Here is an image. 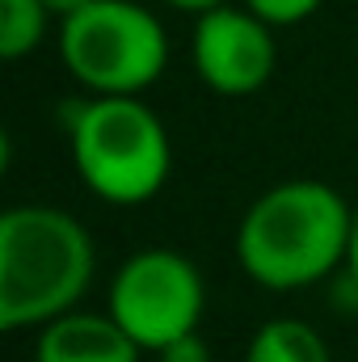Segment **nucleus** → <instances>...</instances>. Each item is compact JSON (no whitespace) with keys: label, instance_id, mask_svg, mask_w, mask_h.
<instances>
[{"label":"nucleus","instance_id":"9b49d317","mask_svg":"<svg viewBox=\"0 0 358 362\" xmlns=\"http://www.w3.org/2000/svg\"><path fill=\"white\" fill-rule=\"evenodd\" d=\"M156 358L161 362H211V346L202 341V333H185L178 341H169Z\"/></svg>","mask_w":358,"mask_h":362},{"label":"nucleus","instance_id":"423d86ee","mask_svg":"<svg viewBox=\"0 0 358 362\" xmlns=\"http://www.w3.org/2000/svg\"><path fill=\"white\" fill-rule=\"evenodd\" d=\"M190 64L198 81L219 97H249L266 89L278 68L274 25L245 4H219L194 17L190 30Z\"/></svg>","mask_w":358,"mask_h":362},{"label":"nucleus","instance_id":"f03ea898","mask_svg":"<svg viewBox=\"0 0 358 362\" xmlns=\"http://www.w3.org/2000/svg\"><path fill=\"white\" fill-rule=\"evenodd\" d=\"M97 253L85 223L59 206L25 202L0 215V329H42L81 308Z\"/></svg>","mask_w":358,"mask_h":362},{"label":"nucleus","instance_id":"9d476101","mask_svg":"<svg viewBox=\"0 0 358 362\" xmlns=\"http://www.w3.org/2000/svg\"><path fill=\"white\" fill-rule=\"evenodd\" d=\"M245 8H253L262 21H270L274 30H282V25H299V21H308L325 0H241Z\"/></svg>","mask_w":358,"mask_h":362},{"label":"nucleus","instance_id":"7ed1b4c3","mask_svg":"<svg viewBox=\"0 0 358 362\" xmlns=\"http://www.w3.org/2000/svg\"><path fill=\"white\" fill-rule=\"evenodd\" d=\"M68 144L76 173L110 206L152 202L173 173V144L139 97H89L72 110Z\"/></svg>","mask_w":358,"mask_h":362},{"label":"nucleus","instance_id":"39448f33","mask_svg":"<svg viewBox=\"0 0 358 362\" xmlns=\"http://www.w3.org/2000/svg\"><path fill=\"white\" fill-rule=\"evenodd\" d=\"M144 354H161L169 341L198 333L207 312V286L198 266L178 249L131 253L110 278L105 308Z\"/></svg>","mask_w":358,"mask_h":362},{"label":"nucleus","instance_id":"f257e3e1","mask_svg":"<svg viewBox=\"0 0 358 362\" xmlns=\"http://www.w3.org/2000/svg\"><path fill=\"white\" fill-rule=\"evenodd\" d=\"M354 206L325 181H282L253 198L236 262L266 291H299L346 266Z\"/></svg>","mask_w":358,"mask_h":362},{"label":"nucleus","instance_id":"4468645a","mask_svg":"<svg viewBox=\"0 0 358 362\" xmlns=\"http://www.w3.org/2000/svg\"><path fill=\"white\" fill-rule=\"evenodd\" d=\"M165 4H173V8H181V13H207V8H219V4H228V0H165Z\"/></svg>","mask_w":358,"mask_h":362},{"label":"nucleus","instance_id":"ddd939ff","mask_svg":"<svg viewBox=\"0 0 358 362\" xmlns=\"http://www.w3.org/2000/svg\"><path fill=\"white\" fill-rule=\"evenodd\" d=\"M42 4L51 8V17H59V21H64V17H72V13H81L85 4H93V0H42Z\"/></svg>","mask_w":358,"mask_h":362},{"label":"nucleus","instance_id":"20e7f679","mask_svg":"<svg viewBox=\"0 0 358 362\" xmlns=\"http://www.w3.org/2000/svg\"><path fill=\"white\" fill-rule=\"evenodd\" d=\"M59 59L89 97H139L169 64V34L135 0H93L59 21Z\"/></svg>","mask_w":358,"mask_h":362},{"label":"nucleus","instance_id":"f8f14e48","mask_svg":"<svg viewBox=\"0 0 358 362\" xmlns=\"http://www.w3.org/2000/svg\"><path fill=\"white\" fill-rule=\"evenodd\" d=\"M346 270L358 286V206H354V219H350V249H346Z\"/></svg>","mask_w":358,"mask_h":362},{"label":"nucleus","instance_id":"0eeeda50","mask_svg":"<svg viewBox=\"0 0 358 362\" xmlns=\"http://www.w3.org/2000/svg\"><path fill=\"white\" fill-rule=\"evenodd\" d=\"M144 350L105 312H68L38 329L34 362H139Z\"/></svg>","mask_w":358,"mask_h":362},{"label":"nucleus","instance_id":"1a4fd4ad","mask_svg":"<svg viewBox=\"0 0 358 362\" xmlns=\"http://www.w3.org/2000/svg\"><path fill=\"white\" fill-rule=\"evenodd\" d=\"M51 30V8L42 0H0V55L8 64L42 47Z\"/></svg>","mask_w":358,"mask_h":362},{"label":"nucleus","instance_id":"6e6552de","mask_svg":"<svg viewBox=\"0 0 358 362\" xmlns=\"http://www.w3.org/2000/svg\"><path fill=\"white\" fill-rule=\"evenodd\" d=\"M245 362H333L321 329L299 316H274L249 337Z\"/></svg>","mask_w":358,"mask_h":362}]
</instances>
